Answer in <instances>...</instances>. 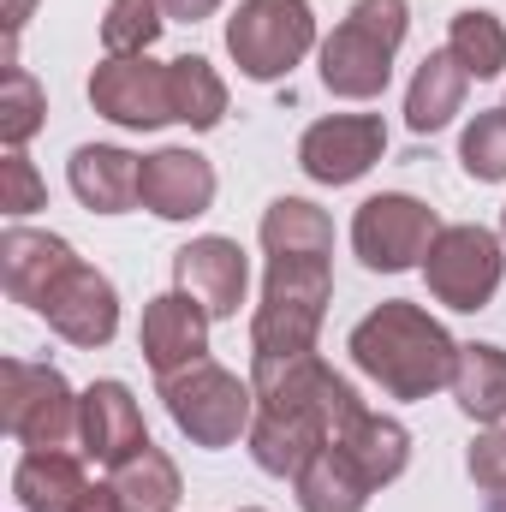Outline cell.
<instances>
[{
	"instance_id": "5",
	"label": "cell",
	"mask_w": 506,
	"mask_h": 512,
	"mask_svg": "<svg viewBox=\"0 0 506 512\" xmlns=\"http://www.w3.org/2000/svg\"><path fill=\"white\" fill-rule=\"evenodd\" d=\"M161 399H167L173 429H179L191 447H203V453L239 447L256 423V387L239 382V376H233L227 364H215V358H197L191 370L167 376V382H161Z\"/></svg>"
},
{
	"instance_id": "23",
	"label": "cell",
	"mask_w": 506,
	"mask_h": 512,
	"mask_svg": "<svg viewBox=\"0 0 506 512\" xmlns=\"http://www.w3.org/2000/svg\"><path fill=\"white\" fill-rule=\"evenodd\" d=\"M262 251L268 256H328L334 262V221L322 203L310 197H274L262 209V227H256Z\"/></svg>"
},
{
	"instance_id": "26",
	"label": "cell",
	"mask_w": 506,
	"mask_h": 512,
	"mask_svg": "<svg viewBox=\"0 0 506 512\" xmlns=\"http://www.w3.org/2000/svg\"><path fill=\"white\" fill-rule=\"evenodd\" d=\"M167 78H173V120H179V126L215 131L227 120V78H221L203 54L167 60Z\"/></svg>"
},
{
	"instance_id": "29",
	"label": "cell",
	"mask_w": 506,
	"mask_h": 512,
	"mask_svg": "<svg viewBox=\"0 0 506 512\" xmlns=\"http://www.w3.org/2000/svg\"><path fill=\"white\" fill-rule=\"evenodd\" d=\"M42 126H48V90L24 66H6L0 72V143L24 149Z\"/></svg>"
},
{
	"instance_id": "20",
	"label": "cell",
	"mask_w": 506,
	"mask_h": 512,
	"mask_svg": "<svg viewBox=\"0 0 506 512\" xmlns=\"http://www.w3.org/2000/svg\"><path fill=\"white\" fill-rule=\"evenodd\" d=\"M292 489H298V512H364L370 495H376L370 471H364L340 441H328V447L292 477Z\"/></svg>"
},
{
	"instance_id": "17",
	"label": "cell",
	"mask_w": 506,
	"mask_h": 512,
	"mask_svg": "<svg viewBox=\"0 0 506 512\" xmlns=\"http://www.w3.org/2000/svg\"><path fill=\"white\" fill-rule=\"evenodd\" d=\"M66 179L90 215H126L143 203V155L120 143H78L66 161Z\"/></svg>"
},
{
	"instance_id": "3",
	"label": "cell",
	"mask_w": 506,
	"mask_h": 512,
	"mask_svg": "<svg viewBox=\"0 0 506 512\" xmlns=\"http://www.w3.org/2000/svg\"><path fill=\"white\" fill-rule=\"evenodd\" d=\"M411 30V0H352V12L322 36L316 72L340 102H376L393 84V60Z\"/></svg>"
},
{
	"instance_id": "24",
	"label": "cell",
	"mask_w": 506,
	"mask_h": 512,
	"mask_svg": "<svg viewBox=\"0 0 506 512\" xmlns=\"http://www.w3.org/2000/svg\"><path fill=\"white\" fill-rule=\"evenodd\" d=\"M108 483L120 489V501L126 512H173L185 501V483H179V465L155 447V441H143L131 459H120L114 471H108Z\"/></svg>"
},
{
	"instance_id": "19",
	"label": "cell",
	"mask_w": 506,
	"mask_h": 512,
	"mask_svg": "<svg viewBox=\"0 0 506 512\" xmlns=\"http://www.w3.org/2000/svg\"><path fill=\"white\" fill-rule=\"evenodd\" d=\"M465 96H471V72H465L447 48H435V54H423V66L411 72L405 126L417 131V137H435L441 126H453V120L465 114Z\"/></svg>"
},
{
	"instance_id": "34",
	"label": "cell",
	"mask_w": 506,
	"mask_h": 512,
	"mask_svg": "<svg viewBox=\"0 0 506 512\" xmlns=\"http://www.w3.org/2000/svg\"><path fill=\"white\" fill-rule=\"evenodd\" d=\"M72 512H126V501H120V489L114 483H90L84 495H78V507Z\"/></svg>"
},
{
	"instance_id": "4",
	"label": "cell",
	"mask_w": 506,
	"mask_h": 512,
	"mask_svg": "<svg viewBox=\"0 0 506 512\" xmlns=\"http://www.w3.org/2000/svg\"><path fill=\"white\" fill-rule=\"evenodd\" d=\"M334 298V262L328 256H268L262 298L251 316V352L256 358H304L322 340Z\"/></svg>"
},
{
	"instance_id": "38",
	"label": "cell",
	"mask_w": 506,
	"mask_h": 512,
	"mask_svg": "<svg viewBox=\"0 0 506 512\" xmlns=\"http://www.w3.org/2000/svg\"><path fill=\"white\" fill-rule=\"evenodd\" d=\"M501 108H506V102H501Z\"/></svg>"
},
{
	"instance_id": "33",
	"label": "cell",
	"mask_w": 506,
	"mask_h": 512,
	"mask_svg": "<svg viewBox=\"0 0 506 512\" xmlns=\"http://www.w3.org/2000/svg\"><path fill=\"white\" fill-rule=\"evenodd\" d=\"M161 12H167V24H203L221 12V0H161Z\"/></svg>"
},
{
	"instance_id": "9",
	"label": "cell",
	"mask_w": 506,
	"mask_h": 512,
	"mask_svg": "<svg viewBox=\"0 0 506 512\" xmlns=\"http://www.w3.org/2000/svg\"><path fill=\"white\" fill-rule=\"evenodd\" d=\"M435 233H441V215L423 197H411V191H376L352 215V256L370 274H405V268H423Z\"/></svg>"
},
{
	"instance_id": "2",
	"label": "cell",
	"mask_w": 506,
	"mask_h": 512,
	"mask_svg": "<svg viewBox=\"0 0 506 512\" xmlns=\"http://www.w3.org/2000/svg\"><path fill=\"white\" fill-rule=\"evenodd\" d=\"M358 376L399 399V405H417V399H435L441 387H453V370H459V340L411 298H387L376 304L352 340H346Z\"/></svg>"
},
{
	"instance_id": "12",
	"label": "cell",
	"mask_w": 506,
	"mask_h": 512,
	"mask_svg": "<svg viewBox=\"0 0 506 512\" xmlns=\"http://www.w3.org/2000/svg\"><path fill=\"white\" fill-rule=\"evenodd\" d=\"M66 346H78V352H96V346H108L114 334H120V292H114V280L102 274V268H90L84 256L60 274V286L42 298V310H36Z\"/></svg>"
},
{
	"instance_id": "30",
	"label": "cell",
	"mask_w": 506,
	"mask_h": 512,
	"mask_svg": "<svg viewBox=\"0 0 506 512\" xmlns=\"http://www.w3.org/2000/svg\"><path fill=\"white\" fill-rule=\"evenodd\" d=\"M459 167L477 185H506V108H489L459 131Z\"/></svg>"
},
{
	"instance_id": "27",
	"label": "cell",
	"mask_w": 506,
	"mask_h": 512,
	"mask_svg": "<svg viewBox=\"0 0 506 512\" xmlns=\"http://www.w3.org/2000/svg\"><path fill=\"white\" fill-rule=\"evenodd\" d=\"M447 54L471 72V84H489L506 72V24L489 6H465L447 24Z\"/></svg>"
},
{
	"instance_id": "22",
	"label": "cell",
	"mask_w": 506,
	"mask_h": 512,
	"mask_svg": "<svg viewBox=\"0 0 506 512\" xmlns=\"http://www.w3.org/2000/svg\"><path fill=\"white\" fill-rule=\"evenodd\" d=\"M453 399H459V411L477 429L506 423V346H495V340H465L459 346V370H453Z\"/></svg>"
},
{
	"instance_id": "11",
	"label": "cell",
	"mask_w": 506,
	"mask_h": 512,
	"mask_svg": "<svg viewBox=\"0 0 506 512\" xmlns=\"http://www.w3.org/2000/svg\"><path fill=\"white\" fill-rule=\"evenodd\" d=\"M381 155H387L381 114H328L298 137V167L316 185H358Z\"/></svg>"
},
{
	"instance_id": "15",
	"label": "cell",
	"mask_w": 506,
	"mask_h": 512,
	"mask_svg": "<svg viewBox=\"0 0 506 512\" xmlns=\"http://www.w3.org/2000/svg\"><path fill=\"white\" fill-rule=\"evenodd\" d=\"M173 286L191 292L215 322L239 316L245 304V286H251V256L239 251V239H221V233H203L191 245L173 251Z\"/></svg>"
},
{
	"instance_id": "25",
	"label": "cell",
	"mask_w": 506,
	"mask_h": 512,
	"mask_svg": "<svg viewBox=\"0 0 506 512\" xmlns=\"http://www.w3.org/2000/svg\"><path fill=\"white\" fill-rule=\"evenodd\" d=\"M340 447L370 471V483H376V489L399 483V477H405V465H411V429H405L399 417H381V411H364V417L340 435Z\"/></svg>"
},
{
	"instance_id": "37",
	"label": "cell",
	"mask_w": 506,
	"mask_h": 512,
	"mask_svg": "<svg viewBox=\"0 0 506 512\" xmlns=\"http://www.w3.org/2000/svg\"><path fill=\"white\" fill-rule=\"evenodd\" d=\"M239 512H262V507H239Z\"/></svg>"
},
{
	"instance_id": "31",
	"label": "cell",
	"mask_w": 506,
	"mask_h": 512,
	"mask_svg": "<svg viewBox=\"0 0 506 512\" xmlns=\"http://www.w3.org/2000/svg\"><path fill=\"white\" fill-rule=\"evenodd\" d=\"M465 471H471V483L489 495V507L506 512V423L477 429V441H471V453H465Z\"/></svg>"
},
{
	"instance_id": "8",
	"label": "cell",
	"mask_w": 506,
	"mask_h": 512,
	"mask_svg": "<svg viewBox=\"0 0 506 512\" xmlns=\"http://www.w3.org/2000/svg\"><path fill=\"white\" fill-rule=\"evenodd\" d=\"M423 280H429V298L459 310V316H477L495 304L506 280V239L477 227V221H453L435 233V245L423 256Z\"/></svg>"
},
{
	"instance_id": "13",
	"label": "cell",
	"mask_w": 506,
	"mask_h": 512,
	"mask_svg": "<svg viewBox=\"0 0 506 512\" xmlns=\"http://www.w3.org/2000/svg\"><path fill=\"white\" fill-rule=\"evenodd\" d=\"M209 322H215V316H209L191 292H179V286L143 304L137 352H143V364L155 370V382H167V376L191 370L197 358H209Z\"/></svg>"
},
{
	"instance_id": "32",
	"label": "cell",
	"mask_w": 506,
	"mask_h": 512,
	"mask_svg": "<svg viewBox=\"0 0 506 512\" xmlns=\"http://www.w3.org/2000/svg\"><path fill=\"white\" fill-rule=\"evenodd\" d=\"M0 209H6L12 221L48 209V185H42V173L30 167L24 149H6V155H0Z\"/></svg>"
},
{
	"instance_id": "36",
	"label": "cell",
	"mask_w": 506,
	"mask_h": 512,
	"mask_svg": "<svg viewBox=\"0 0 506 512\" xmlns=\"http://www.w3.org/2000/svg\"><path fill=\"white\" fill-rule=\"evenodd\" d=\"M501 239H506V209H501Z\"/></svg>"
},
{
	"instance_id": "10",
	"label": "cell",
	"mask_w": 506,
	"mask_h": 512,
	"mask_svg": "<svg viewBox=\"0 0 506 512\" xmlns=\"http://www.w3.org/2000/svg\"><path fill=\"white\" fill-rule=\"evenodd\" d=\"M90 108L120 131H161L173 126V78L161 60L137 54V60H108L90 72Z\"/></svg>"
},
{
	"instance_id": "21",
	"label": "cell",
	"mask_w": 506,
	"mask_h": 512,
	"mask_svg": "<svg viewBox=\"0 0 506 512\" xmlns=\"http://www.w3.org/2000/svg\"><path fill=\"white\" fill-rule=\"evenodd\" d=\"M84 489H90L84 453H72V447H42L12 465V495L24 512H72Z\"/></svg>"
},
{
	"instance_id": "16",
	"label": "cell",
	"mask_w": 506,
	"mask_h": 512,
	"mask_svg": "<svg viewBox=\"0 0 506 512\" xmlns=\"http://www.w3.org/2000/svg\"><path fill=\"white\" fill-rule=\"evenodd\" d=\"M78 262V251L60 239V233H42V227H6L0 233V286L12 304L24 310H42V298L60 286V274Z\"/></svg>"
},
{
	"instance_id": "6",
	"label": "cell",
	"mask_w": 506,
	"mask_h": 512,
	"mask_svg": "<svg viewBox=\"0 0 506 512\" xmlns=\"http://www.w3.org/2000/svg\"><path fill=\"white\" fill-rule=\"evenodd\" d=\"M78 423H84V393L54 364H30V358H6L0 364V429L24 447H72L78 453Z\"/></svg>"
},
{
	"instance_id": "18",
	"label": "cell",
	"mask_w": 506,
	"mask_h": 512,
	"mask_svg": "<svg viewBox=\"0 0 506 512\" xmlns=\"http://www.w3.org/2000/svg\"><path fill=\"white\" fill-rule=\"evenodd\" d=\"M143 441H149V429H143V411H137V399H131L126 382H90L84 387V423H78V453L84 459H96V465L114 471Z\"/></svg>"
},
{
	"instance_id": "14",
	"label": "cell",
	"mask_w": 506,
	"mask_h": 512,
	"mask_svg": "<svg viewBox=\"0 0 506 512\" xmlns=\"http://www.w3.org/2000/svg\"><path fill=\"white\" fill-rule=\"evenodd\" d=\"M215 161L197 155L191 143H167L155 155H143V209L155 221H197L215 209Z\"/></svg>"
},
{
	"instance_id": "7",
	"label": "cell",
	"mask_w": 506,
	"mask_h": 512,
	"mask_svg": "<svg viewBox=\"0 0 506 512\" xmlns=\"http://www.w3.org/2000/svg\"><path fill=\"white\" fill-rule=\"evenodd\" d=\"M316 12L310 0H239V12L227 18V54L239 66V78L251 84H280L292 78V66H304V54H316Z\"/></svg>"
},
{
	"instance_id": "1",
	"label": "cell",
	"mask_w": 506,
	"mask_h": 512,
	"mask_svg": "<svg viewBox=\"0 0 506 512\" xmlns=\"http://www.w3.org/2000/svg\"><path fill=\"white\" fill-rule=\"evenodd\" d=\"M256 387V423L245 435L256 471L268 477H298L328 441H340L370 405L328 358H251Z\"/></svg>"
},
{
	"instance_id": "28",
	"label": "cell",
	"mask_w": 506,
	"mask_h": 512,
	"mask_svg": "<svg viewBox=\"0 0 506 512\" xmlns=\"http://www.w3.org/2000/svg\"><path fill=\"white\" fill-rule=\"evenodd\" d=\"M161 30H167L161 0H108V12H102V54L108 60H137V54H149L161 42Z\"/></svg>"
},
{
	"instance_id": "35",
	"label": "cell",
	"mask_w": 506,
	"mask_h": 512,
	"mask_svg": "<svg viewBox=\"0 0 506 512\" xmlns=\"http://www.w3.org/2000/svg\"><path fill=\"white\" fill-rule=\"evenodd\" d=\"M30 6H36V0H12V6H6V66H18V30H24Z\"/></svg>"
}]
</instances>
